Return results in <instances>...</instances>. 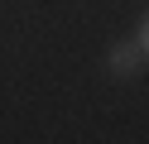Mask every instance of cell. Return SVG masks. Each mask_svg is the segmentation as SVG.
<instances>
[{
  "instance_id": "cell-1",
  "label": "cell",
  "mask_w": 149,
  "mask_h": 144,
  "mask_svg": "<svg viewBox=\"0 0 149 144\" xmlns=\"http://www.w3.org/2000/svg\"><path fill=\"white\" fill-rule=\"evenodd\" d=\"M149 63V24L139 19L135 29H130V38H120V43H111L106 53V72L111 77H139Z\"/></svg>"
}]
</instances>
